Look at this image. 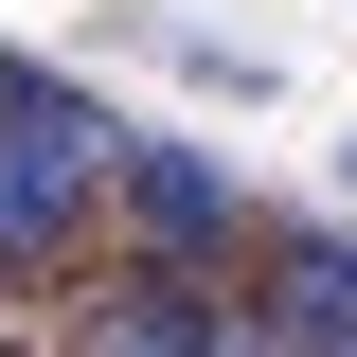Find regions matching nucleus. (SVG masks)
Wrapping results in <instances>:
<instances>
[{"label":"nucleus","mask_w":357,"mask_h":357,"mask_svg":"<svg viewBox=\"0 0 357 357\" xmlns=\"http://www.w3.org/2000/svg\"><path fill=\"white\" fill-rule=\"evenodd\" d=\"M0 161L18 178H54V197H126V126H107V107H89V89H54V72H0Z\"/></svg>","instance_id":"nucleus-1"},{"label":"nucleus","mask_w":357,"mask_h":357,"mask_svg":"<svg viewBox=\"0 0 357 357\" xmlns=\"http://www.w3.org/2000/svg\"><path fill=\"white\" fill-rule=\"evenodd\" d=\"M126 232H143V268H215L232 250V178L197 143H126Z\"/></svg>","instance_id":"nucleus-2"},{"label":"nucleus","mask_w":357,"mask_h":357,"mask_svg":"<svg viewBox=\"0 0 357 357\" xmlns=\"http://www.w3.org/2000/svg\"><path fill=\"white\" fill-rule=\"evenodd\" d=\"M72 197H54V178H18V161H0V286H54V268H72Z\"/></svg>","instance_id":"nucleus-3"}]
</instances>
